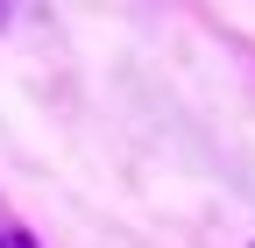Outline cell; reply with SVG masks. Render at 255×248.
Returning <instances> with one entry per match:
<instances>
[{"instance_id":"1","label":"cell","mask_w":255,"mask_h":248,"mask_svg":"<svg viewBox=\"0 0 255 248\" xmlns=\"http://www.w3.org/2000/svg\"><path fill=\"white\" fill-rule=\"evenodd\" d=\"M0 248H36V241H28L21 227H0Z\"/></svg>"},{"instance_id":"2","label":"cell","mask_w":255,"mask_h":248,"mask_svg":"<svg viewBox=\"0 0 255 248\" xmlns=\"http://www.w3.org/2000/svg\"><path fill=\"white\" fill-rule=\"evenodd\" d=\"M248 248H255V241H248Z\"/></svg>"}]
</instances>
